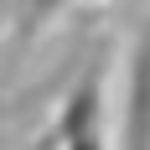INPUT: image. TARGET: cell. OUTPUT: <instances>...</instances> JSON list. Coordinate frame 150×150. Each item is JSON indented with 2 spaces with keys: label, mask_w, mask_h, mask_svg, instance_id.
<instances>
[{
  "label": "cell",
  "mask_w": 150,
  "mask_h": 150,
  "mask_svg": "<svg viewBox=\"0 0 150 150\" xmlns=\"http://www.w3.org/2000/svg\"><path fill=\"white\" fill-rule=\"evenodd\" d=\"M36 150H109V67H88L67 88Z\"/></svg>",
  "instance_id": "cell-1"
},
{
  "label": "cell",
  "mask_w": 150,
  "mask_h": 150,
  "mask_svg": "<svg viewBox=\"0 0 150 150\" xmlns=\"http://www.w3.org/2000/svg\"><path fill=\"white\" fill-rule=\"evenodd\" d=\"M119 150H150V42H135L129 73H124V145Z\"/></svg>",
  "instance_id": "cell-2"
}]
</instances>
